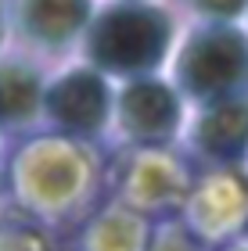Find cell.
<instances>
[{"label":"cell","instance_id":"1","mask_svg":"<svg viewBox=\"0 0 248 251\" xmlns=\"http://www.w3.org/2000/svg\"><path fill=\"white\" fill-rule=\"evenodd\" d=\"M80 47L86 65L108 79L155 75L176 47V22L159 0H108L94 11Z\"/></svg>","mask_w":248,"mask_h":251},{"label":"cell","instance_id":"3","mask_svg":"<svg viewBox=\"0 0 248 251\" xmlns=\"http://www.w3.org/2000/svg\"><path fill=\"white\" fill-rule=\"evenodd\" d=\"M11 176L18 194H26L32 204L58 208V204H69L90 179V154L69 133L36 136L15 154Z\"/></svg>","mask_w":248,"mask_h":251},{"label":"cell","instance_id":"11","mask_svg":"<svg viewBox=\"0 0 248 251\" xmlns=\"http://www.w3.org/2000/svg\"><path fill=\"white\" fill-rule=\"evenodd\" d=\"M245 18H248V15H245Z\"/></svg>","mask_w":248,"mask_h":251},{"label":"cell","instance_id":"9","mask_svg":"<svg viewBox=\"0 0 248 251\" xmlns=\"http://www.w3.org/2000/svg\"><path fill=\"white\" fill-rule=\"evenodd\" d=\"M198 22H241L248 15V0H184Z\"/></svg>","mask_w":248,"mask_h":251},{"label":"cell","instance_id":"4","mask_svg":"<svg viewBox=\"0 0 248 251\" xmlns=\"http://www.w3.org/2000/svg\"><path fill=\"white\" fill-rule=\"evenodd\" d=\"M111 108H115L111 79L86 61L47 79L43 90V119L69 136H97L111 122Z\"/></svg>","mask_w":248,"mask_h":251},{"label":"cell","instance_id":"5","mask_svg":"<svg viewBox=\"0 0 248 251\" xmlns=\"http://www.w3.org/2000/svg\"><path fill=\"white\" fill-rule=\"evenodd\" d=\"M111 122L133 144H165L184 129V94L173 86V79H162L159 72L122 79Z\"/></svg>","mask_w":248,"mask_h":251},{"label":"cell","instance_id":"10","mask_svg":"<svg viewBox=\"0 0 248 251\" xmlns=\"http://www.w3.org/2000/svg\"><path fill=\"white\" fill-rule=\"evenodd\" d=\"M11 40V15H7V0H0V54H4Z\"/></svg>","mask_w":248,"mask_h":251},{"label":"cell","instance_id":"7","mask_svg":"<svg viewBox=\"0 0 248 251\" xmlns=\"http://www.w3.org/2000/svg\"><path fill=\"white\" fill-rule=\"evenodd\" d=\"M191 144L212 162H241L248 154V97H220L198 104L191 122Z\"/></svg>","mask_w":248,"mask_h":251},{"label":"cell","instance_id":"8","mask_svg":"<svg viewBox=\"0 0 248 251\" xmlns=\"http://www.w3.org/2000/svg\"><path fill=\"white\" fill-rule=\"evenodd\" d=\"M43 90L47 75L29 58L0 54V133L29 129L43 119Z\"/></svg>","mask_w":248,"mask_h":251},{"label":"cell","instance_id":"2","mask_svg":"<svg viewBox=\"0 0 248 251\" xmlns=\"http://www.w3.org/2000/svg\"><path fill=\"white\" fill-rule=\"evenodd\" d=\"M173 86L194 104L248 97V29L238 22H198L173 50Z\"/></svg>","mask_w":248,"mask_h":251},{"label":"cell","instance_id":"6","mask_svg":"<svg viewBox=\"0 0 248 251\" xmlns=\"http://www.w3.org/2000/svg\"><path fill=\"white\" fill-rule=\"evenodd\" d=\"M97 0H7L11 36L32 54H69L83 43Z\"/></svg>","mask_w":248,"mask_h":251}]
</instances>
